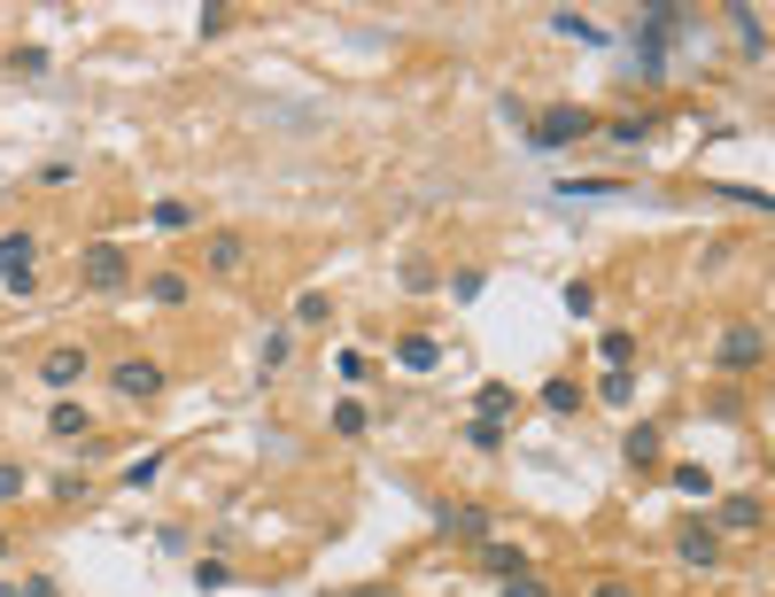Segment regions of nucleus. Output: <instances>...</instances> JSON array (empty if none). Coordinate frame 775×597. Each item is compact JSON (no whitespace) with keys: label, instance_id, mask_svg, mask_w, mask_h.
Returning <instances> with one entry per match:
<instances>
[{"label":"nucleus","instance_id":"nucleus-1","mask_svg":"<svg viewBox=\"0 0 775 597\" xmlns=\"http://www.w3.org/2000/svg\"><path fill=\"white\" fill-rule=\"evenodd\" d=\"M589 132H597V117H589V109H574V102H559V109H543V117L528 125V148H536V155H559V148L589 140Z\"/></svg>","mask_w":775,"mask_h":597},{"label":"nucleus","instance_id":"nucleus-2","mask_svg":"<svg viewBox=\"0 0 775 597\" xmlns=\"http://www.w3.org/2000/svg\"><path fill=\"white\" fill-rule=\"evenodd\" d=\"M78 280L94 288V295H117V288H132V256L117 241H85L78 248Z\"/></svg>","mask_w":775,"mask_h":597},{"label":"nucleus","instance_id":"nucleus-3","mask_svg":"<svg viewBox=\"0 0 775 597\" xmlns=\"http://www.w3.org/2000/svg\"><path fill=\"white\" fill-rule=\"evenodd\" d=\"M714 365H721V373H752V365H767V326H760V318H737V326L714 341Z\"/></svg>","mask_w":775,"mask_h":597},{"label":"nucleus","instance_id":"nucleus-4","mask_svg":"<svg viewBox=\"0 0 775 597\" xmlns=\"http://www.w3.org/2000/svg\"><path fill=\"white\" fill-rule=\"evenodd\" d=\"M435 528H443L450 543H489V536H496V520H489V504H466V496H458V504H450V496L435 504Z\"/></svg>","mask_w":775,"mask_h":597},{"label":"nucleus","instance_id":"nucleus-5","mask_svg":"<svg viewBox=\"0 0 775 597\" xmlns=\"http://www.w3.org/2000/svg\"><path fill=\"white\" fill-rule=\"evenodd\" d=\"M32 272H39V241L32 233H0V288L32 295Z\"/></svg>","mask_w":775,"mask_h":597},{"label":"nucleus","instance_id":"nucleus-6","mask_svg":"<svg viewBox=\"0 0 775 597\" xmlns=\"http://www.w3.org/2000/svg\"><path fill=\"white\" fill-rule=\"evenodd\" d=\"M760 520H767V504H760L752 489H737V496H721V504H714V520H706V528H714V536H752Z\"/></svg>","mask_w":775,"mask_h":597},{"label":"nucleus","instance_id":"nucleus-7","mask_svg":"<svg viewBox=\"0 0 775 597\" xmlns=\"http://www.w3.org/2000/svg\"><path fill=\"white\" fill-rule=\"evenodd\" d=\"M109 388L125 403H148V396H163V365L155 358H125V365H109Z\"/></svg>","mask_w":775,"mask_h":597},{"label":"nucleus","instance_id":"nucleus-8","mask_svg":"<svg viewBox=\"0 0 775 597\" xmlns=\"http://www.w3.org/2000/svg\"><path fill=\"white\" fill-rule=\"evenodd\" d=\"M85 373H94V358H85V341H55V350L39 358V381H47V388H78Z\"/></svg>","mask_w":775,"mask_h":597},{"label":"nucleus","instance_id":"nucleus-9","mask_svg":"<svg viewBox=\"0 0 775 597\" xmlns=\"http://www.w3.org/2000/svg\"><path fill=\"white\" fill-rule=\"evenodd\" d=\"M202 272H210V280H240V272H248V241H240V233H210V241H202Z\"/></svg>","mask_w":775,"mask_h":597},{"label":"nucleus","instance_id":"nucleus-10","mask_svg":"<svg viewBox=\"0 0 775 597\" xmlns=\"http://www.w3.org/2000/svg\"><path fill=\"white\" fill-rule=\"evenodd\" d=\"M674 551H682V566H714V559H721V536H714L706 520H691V528L674 536Z\"/></svg>","mask_w":775,"mask_h":597},{"label":"nucleus","instance_id":"nucleus-11","mask_svg":"<svg viewBox=\"0 0 775 597\" xmlns=\"http://www.w3.org/2000/svg\"><path fill=\"white\" fill-rule=\"evenodd\" d=\"M396 365H403V373H435V365H443V341H435V333H403V341H396Z\"/></svg>","mask_w":775,"mask_h":597},{"label":"nucleus","instance_id":"nucleus-12","mask_svg":"<svg viewBox=\"0 0 775 597\" xmlns=\"http://www.w3.org/2000/svg\"><path fill=\"white\" fill-rule=\"evenodd\" d=\"M512 411H520V396H512L504 381H481V388H473V419H489V426H504Z\"/></svg>","mask_w":775,"mask_h":597},{"label":"nucleus","instance_id":"nucleus-13","mask_svg":"<svg viewBox=\"0 0 775 597\" xmlns=\"http://www.w3.org/2000/svg\"><path fill=\"white\" fill-rule=\"evenodd\" d=\"M473 559H481L489 574H528V551H520V543H504V536H489V543H473Z\"/></svg>","mask_w":775,"mask_h":597},{"label":"nucleus","instance_id":"nucleus-14","mask_svg":"<svg viewBox=\"0 0 775 597\" xmlns=\"http://www.w3.org/2000/svg\"><path fill=\"white\" fill-rule=\"evenodd\" d=\"M551 32H559V39H574V47H606V39H613L597 16H574V9H559V16H551Z\"/></svg>","mask_w":775,"mask_h":597},{"label":"nucleus","instance_id":"nucleus-15","mask_svg":"<svg viewBox=\"0 0 775 597\" xmlns=\"http://www.w3.org/2000/svg\"><path fill=\"white\" fill-rule=\"evenodd\" d=\"M597 358H606V373H629L636 365V333L629 326H606V333H597Z\"/></svg>","mask_w":775,"mask_h":597},{"label":"nucleus","instance_id":"nucleus-16","mask_svg":"<svg viewBox=\"0 0 775 597\" xmlns=\"http://www.w3.org/2000/svg\"><path fill=\"white\" fill-rule=\"evenodd\" d=\"M659 450H667V435H659L651 419H644V426H629V443H621V458H629V466H659Z\"/></svg>","mask_w":775,"mask_h":597},{"label":"nucleus","instance_id":"nucleus-17","mask_svg":"<svg viewBox=\"0 0 775 597\" xmlns=\"http://www.w3.org/2000/svg\"><path fill=\"white\" fill-rule=\"evenodd\" d=\"M559 195H566V202H621L629 187H621V179H559Z\"/></svg>","mask_w":775,"mask_h":597},{"label":"nucleus","instance_id":"nucleus-18","mask_svg":"<svg viewBox=\"0 0 775 597\" xmlns=\"http://www.w3.org/2000/svg\"><path fill=\"white\" fill-rule=\"evenodd\" d=\"M163 466H171V450H140L117 481H125V489H155V481H163Z\"/></svg>","mask_w":775,"mask_h":597},{"label":"nucleus","instance_id":"nucleus-19","mask_svg":"<svg viewBox=\"0 0 775 597\" xmlns=\"http://www.w3.org/2000/svg\"><path fill=\"white\" fill-rule=\"evenodd\" d=\"M148 295H155L163 311H179V303L195 295V280H187V272H155V280H148Z\"/></svg>","mask_w":775,"mask_h":597},{"label":"nucleus","instance_id":"nucleus-20","mask_svg":"<svg viewBox=\"0 0 775 597\" xmlns=\"http://www.w3.org/2000/svg\"><path fill=\"white\" fill-rule=\"evenodd\" d=\"M47 426H55V435H94V411H85V403H55Z\"/></svg>","mask_w":775,"mask_h":597},{"label":"nucleus","instance_id":"nucleus-21","mask_svg":"<svg viewBox=\"0 0 775 597\" xmlns=\"http://www.w3.org/2000/svg\"><path fill=\"white\" fill-rule=\"evenodd\" d=\"M729 24H737V47H744V55H767V24H760L752 9H729Z\"/></svg>","mask_w":775,"mask_h":597},{"label":"nucleus","instance_id":"nucleus-22","mask_svg":"<svg viewBox=\"0 0 775 597\" xmlns=\"http://www.w3.org/2000/svg\"><path fill=\"white\" fill-rule=\"evenodd\" d=\"M543 411L574 419V411H582V388H574V381H543Z\"/></svg>","mask_w":775,"mask_h":597},{"label":"nucleus","instance_id":"nucleus-23","mask_svg":"<svg viewBox=\"0 0 775 597\" xmlns=\"http://www.w3.org/2000/svg\"><path fill=\"white\" fill-rule=\"evenodd\" d=\"M148 225H155V233H187V225H195V210H187V202H155V210H148Z\"/></svg>","mask_w":775,"mask_h":597},{"label":"nucleus","instance_id":"nucleus-24","mask_svg":"<svg viewBox=\"0 0 775 597\" xmlns=\"http://www.w3.org/2000/svg\"><path fill=\"white\" fill-rule=\"evenodd\" d=\"M365 426H373V411H365V403H333V435H350V443H357Z\"/></svg>","mask_w":775,"mask_h":597},{"label":"nucleus","instance_id":"nucleus-25","mask_svg":"<svg viewBox=\"0 0 775 597\" xmlns=\"http://www.w3.org/2000/svg\"><path fill=\"white\" fill-rule=\"evenodd\" d=\"M606 140H613V148H636V140H651V117H613Z\"/></svg>","mask_w":775,"mask_h":597},{"label":"nucleus","instance_id":"nucleus-26","mask_svg":"<svg viewBox=\"0 0 775 597\" xmlns=\"http://www.w3.org/2000/svg\"><path fill=\"white\" fill-rule=\"evenodd\" d=\"M326 318H333V303H326L318 288H303V295H295V326H326Z\"/></svg>","mask_w":775,"mask_h":597},{"label":"nucleus","instance_id":"nucleus-27","mask_svg":"<svg viewBox=\"0 0 775 597\" xmlns=\"http://www.w3.org/2000/svg\"><path fill=\"white\" fill-rule=\"evenodd\" d=\"M287 358H295V333H287V326H272V333H265V373H280Z\"/></svg>","mask_w":775,"mask_h":597},{"label":"nucleus","instance_id":"nucleus-28","mask_svg":"<svg viewBox=\"0 0 775 597\" xmlns=\"http://www.w3.org/2000/svg\"><path fill=\"white\" fill-rule=\"evenodd\" d=\"M674 489L706 504V496H714V473H706V466H674Z\"/></svg>","mask_w":775,"mask_h":597},{"label":"nucleus","instance_id":"nucleus-29","mask_svg":"<svg viewBox=\"0 0 775 597\" xmlns=\"http://www.w3.org/2000/svg\"><path fill=\"white\" fill-rule=\"evenodd\" d=\"M195 589H233V566L225 559H195Z\"/></svg>","mask_w":775,"mask_h":597},{"label":"nucleus","instance_id":"nucleus-30","mask_svg":"<svg viewBox=\"0 0 775 597\" xmlns=\"http://www.w3.org/2000/svg\"><path fill=\"white\" fill-rule=\"evenodd\" d=\"M24 489H32V473H24V466H9V458H0V504H16Z\"/></svg>","mask_w":775,"mask_h":597},{"label":"nucleus","instance_id":"nucleus-31","mask_svg":"<svg viewBox=\"0 0 775 597\" xmlns=\"http://www.w3.org/2000/svg\"><path fill=\"white\" fill-rule=\"evenodd\" d=\"M597 396H606V403H629V396H636V373H606V381H597Z\"/></svg>","mask_w":775,"mask_h":597},{"label":"nucleus","instance_id":"nucleus-32","mask_svg":"<svg viewBox=\"0 0 775 597\" xmlns=\"http://www.w3.org/2000/svg\"><path fill=\"white\" fill-rule=\"evenodd\" d=\"M225 24H233V9H202V16H195L202 39H225Z\"/></svg>","mask_w":775,"mask_h":597},{"label":"nucleus","instance_id":"nucleus-33","mask_svg":"<svg viewBox=\"0 0 775 597\" xmlns=\"http://www.w3.org/2000/svg\"><path fill=\"white\" fill-rule=\"evenodd\" d=\"M9 70H24V78H39V70H47V47H16V55H9Z\"/></svg>","mask_w":775,"mask_h":597},{"label":"nucleus","instance_id":"nucleus-34","mask_svg":"<svg viewBox=\"0 0 775 597\" xmlns=\"http://www.w3.org/2000/svg\"><path fill=\"white\" fill-rule=\"evenodd\" d=\"M566 311H574V318H589V311H597V288H589V280H574V288H566Z\"/></svg>","mask_w":775,"mask_h":597},{"label":"nucleus","instance_id":"nucleus-35","mask_svg":"<svg viewBox=\"0 0 775 597\" xmlns=\"http://www.w3.org/2000/svg\"><path fill=\"white\" fill-rule=\"evenodd\" d=\"M473 450H504V426H489V419H473V435H466Z\"/></svg>","mask_w":775,"mask_h":597},{"label":"nucleus","instance_id":"nucleus-36","mask_svg":"<svg viewBox=\"0 0 775 597\" xmlns=\"http://www.w3.org/2000/svg\"><path fill=\"white\" fill-rule=\"evenodd\" d=\"M504 597H551V589H543L536 574H504Z\"/></svg>","mask_w":775,"mask_h":597},{"label":"nucleus","instance_id":"nucleus-37","mask_svg":"<svg viewBox=\"0 0 775 597\" xmlns=\"http://www.w3.org/2000/svg\"><path fill=\"white\" fill-rule=\"evenodd\" d=\"M318 597H403V589H318Z\"/></svg>","mask_w":775,"mask_h":597},{"label":"nucleus","instance_id":"nucleus-38","mask_svg":"<svg viewBox=\"0 0 775 597\" xmlns=\"http://www.w3.org/2000/svg\"><path fill=\"white\" fill-rule=\"evenodd\" d=\"M24 597H62V589H55L47 574H32V582H24Z\"/></svg>","mask_w":775,"mask_h":597},{"label":"nucleus","instance_id":"nucleus-39","mask_svg":"<svg viewBox=\"0 0 775 597\" xmlns=\"http://www.w3.org/2000/svg\"><path fill=\"white\" fill-rule=\"evenodd\" d=\"M589 597H636V589H629V582H597Z\"/></svg>","mask_w":775,"mask_h":597},{"label":"nucleus","instance_id":"nucleus-40","mask_svg":"<svg viewBox=\"0 0 775 597\" xmlns=\"http://www.w3.org/2000/svg\"><path fill=\"white\" fill-rule=\"evenodd\" d=\"M0 559H9V528H0Z\"/></svg>","mask_w":775,"mask_h":597},{"label":"nucleus","instance_id":"nucleus-41","mask_svg":"<svg viewBox=\"0 0 775 597\" xmlns=\"http://www.w3.org/2000/svg\"><path fill=\"white\" fill-rule=\"evenodd\" d=\"M0 597H24V589H0Z\"/></svg>","mask_w":775,"mask_h":597}]
</instances>
